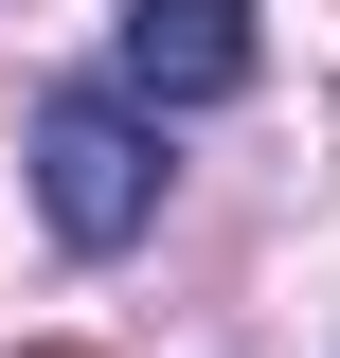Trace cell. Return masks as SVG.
Returning a JSON list of instances; mask_svg holds the SVG:
<instances>
[{"label": "cell", "instance_id": "3", "mask_svg": "<svg viewBox=\"0 0 340 358\" xmlns=\"http://www.w3.org/2000/svg\"><path fill=\"white\" fill-rule=\"evenodd\" d=\"M18 358H90V341H18Z\"/></svg>", "mask_w": 340, "mask_h": 358}, {"label": "cell", "instance_id": "1", "mask_svg": "<svg viewBox=\"0 0 340 358\" xmlns=\"http://www.w3.org/2000/svg\"><path fill=\"white\" fill-rule=\"evenodd\" d=\"M36 215L72 233V251H126V233L162 215V126H143L126 90H54L36 108Z\"/></svg>", "mask_w": 340, "mask_h": 358}, {"label": "cell", "instance_id": "2", "mask_svg": "<svg viewBox=\"0 0 340 358\" xmlns=\"http://www.w3.org/2000/svg\"><path fill=\"white\" fill-rule=\"evenodd\" d=\"M108 90L126 108H233L251 90V0H126L108 18Z\"/></svg>", "mask_w": 340, "mask_h": 358}]
</instances>
